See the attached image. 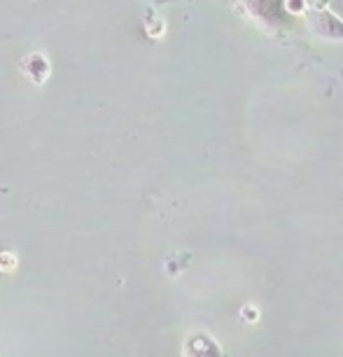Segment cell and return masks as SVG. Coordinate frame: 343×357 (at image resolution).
<instances>
[{
  "instance_id": "3957f363",
  "label": "cell",
  "mask_w": 343,
  "mask_h": 357,
  "mask_svg": "<svg viewBox=\"0 0 343 357\" xmlns=\"http://www.w3.org/2000/svg\"><path fill=\"white\" fill-rule=\"evenodd\" d=\"M329 10L343 19V0H329Z\"/></svg>"
},
{
  "instance_id": "6da1fadb",
  "label": "cell",
  "mask_w": 343,
  "mask_h": 357,
  "mask_svg": "<svg viewBox=\"0 0 343 357\" xmlns=\"http://www.w3.org/2000/svg\"><path fill=\"white\" fill-rule=\"evenodd\" d=\"M245 5L250 10V15L259 19L268 29H280L287 22L285 0H245Z\"/></svg>"
},
{
  "instance_id": "7a4b0ae2",
  "label": "cell",
  "mask_w": 343,
  "mask_h": 357,
  "mask_svg": "<svg viewBox=\"0 0 343 357\" xmlns=\"http://www.w3.org/2000/svg\"><path fill=\"white\" fill-rule=\"evenodd\" d=\"M308 26H311V31L318 38L343 43V19L339 15H334L332 10L311 12V17H308Z\"/></svg>"
}]
</instances>
